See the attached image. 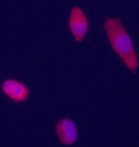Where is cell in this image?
Instances as JSON below:
<instances>
[{
	"label": "cell",
	"instance_id": "1",
	"mask_svg": "<svg viewBox=\"0 0 139 147\" xmlns=\"http://www.w3.org/2000/svg\"><path fill=\"white\" fill-rule=\"evenodd\" d=\"M109 41L127 67L135 72L138 67L137 54L130 38L118 18H109L104 22Z\"/></svg>",
	"mask_w": 139,
	"mask_h": 147
},
{
	"label": "cell",
	"instance_id": "2",
	"mask_svg": "<svg viewBox=\"0 0 139 147\" xmlns=\"http://www.w3.org/2000/svg\"><path fill=\"white\" fill-rule=\"evenodd\" d=\"M69 26L77 41H81L86 35L88 22L82 10L78 6L74 7L70 13Z\"/></svg>",
	"mask_w": 139,
	"mask_h": 147
},
{
	"label": "cell",
	"instance_id": "3",
	"mask_svg": "<svg viewBox=\"0 0 139 147\" xmlns=\"http://www.w3.org/2000/svg\"><path fill=\"white\" fill-rule=\"evenodd\" d=\"M56 133L60 142L70 145L76 141L78 134L74 122L69 118H62L56 124Z\"/></svg>",
	"mask_w": 139,
	"mask_h": 147
},
{
	"label": "cell",
	"instance_id": "4",
	"mask_svg": "<svg viewBox=\"0 0 139 147\" xmlns=\"http://www.w3.org/2000/svg\"><path fill=\"white\" fill-rule=\"evenodd\" d=\"M2 88L9 97L17 102L27 100L29 95L27 87L21 82L14 80L9 79L5 81L3 84Z\"/></svg>",
	"mask_w": 139,
	"mask_h": 147
}]
</instances>
